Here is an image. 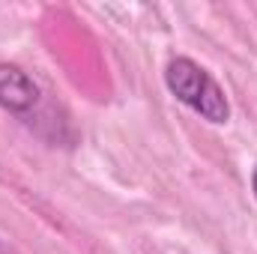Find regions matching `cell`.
<instances>
[{
    "instance_id": "cell-1",
    "label": "cell",
    "mask_w": 257,
    "mask_h": 254,
    "mask_svg": "<svg viewBox=\"0 0 257 254\" xmlns=\"http://www.w3.org/2000/svg\"><path fill=\"white\" fill-rule=\"evenodd\" d=\"M165 84L177 102H183L189 111H194L200 120L212 126H224L230 120V102L221 84L194 63L192 57H174L165 69Z\"/></svg>"
},
{
    "instance_id": "cell-2",
    "label": "cell",
    "mask_w": 257,
    "mask_h": 254,
    "mask_svg": "<svg viewBox=\"0 0 257 254\" xmlns=\"http://www.w3.org/2000/svg\"><path fill=\"white\" fill-rule=\"evenodd\" d=\"M0 108L6 114H15L18 120L33 126V117H39L42 108V90L39 84L18 66L0 63Z\"/></svg>"
},
{
    "instance_id": "cell-3",
    "label": "cell",
    "mask_w": 257,
    "mask_h": 254,
    "mask_svg": "<svg viewBox=\"0 0 257 254\" xmlns=\"http://www.w3.org/2000/svg\"><path fill=\"white\" fill-rule=\"evenodd\" d=\"M251 191H254V197H257V168L251 171Z\"/></svg>"
}]
</instances>
